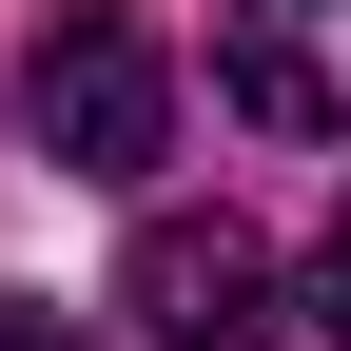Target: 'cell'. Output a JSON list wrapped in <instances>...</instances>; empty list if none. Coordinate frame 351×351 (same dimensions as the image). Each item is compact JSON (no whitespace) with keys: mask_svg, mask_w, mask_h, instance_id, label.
Listing matches in <instances>:
<instances>
[{"mask_svg":"<svg viewBox=\"0 0 351 351\" xmlns=\"http://www.w3.org/2000/svg\"><path fill=\"white\" fill-rule=\"evenodd\" d=\"M20 117H39V156H59V176L137 195V176L176 156V59H156V20H117V0L39 20V59H20Z\"/></svg>","mask_w":351,"mask_h":351,"instance_id":"cell-1","label":"cell"},{"mask_svg":"<svg viewBox=\"0 0 351 351\" xmlns=\"http://www.w3.org/2000/svg\"><path fill=\"white\" fill-rule=\"evenodd\" d=\"M215 78L274 137H351V0H215Z\"/></svg>","mask_w":351,"mask_h":351,"instance_id":"cell-3","label":"cell"},{"mask_svg":"<svg viewBox=\"0 0 351 351\" xmlns=\"http://www.w3.org/2000/svg\"><path fill=\"white\" fill-rule=\"evenodd\" d=\"M117 293H137V332H156V351H274V254H254L234 215H156Z\"/></svg>","mask_w":351,"mask_h":351,"instance_id":"cell-2","label":"cell"},{"mask_svg":"<svg viewBox=\"0 0 351 351\" xmlns=\"http://www.w3.org/2000/svg\"><path fill=\"white\" fill-rule=\"evenodd\" d=\"M313 332H351V195H332V234H313Z\"/></svg>","mask_w":351,"mask_h":351,"instance_id":"cell-4","label":"cell"},{"mask_svg":"<svg viewBox=\"0 0 351 351\" xmlns=\"http://www.w3.org/2000/svg\"><path fill=\"white\" fill-rule=\"evenodd\" d=\"M0 351H98V332H59V313H0Z\"/></svg>","mask_w":351,"mask_h":351,"instance_id":"cell-5","label":"cell"}]
</instances>
